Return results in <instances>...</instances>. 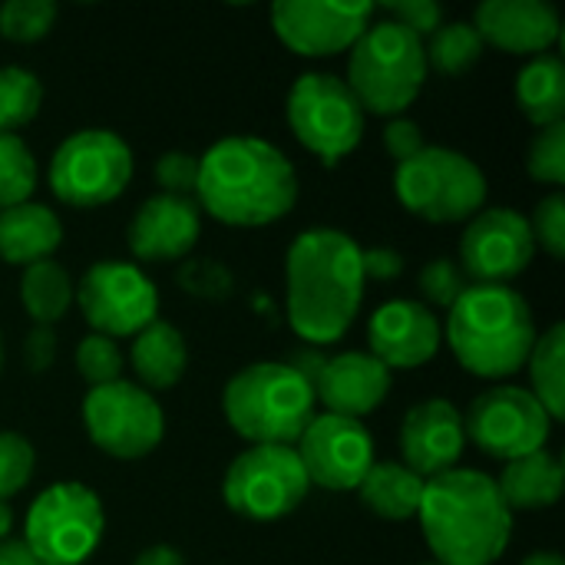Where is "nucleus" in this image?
<instances>
[{"label": "nucleus", "instance_id": "3", "mask_svg": "<svg viewBox=\"0 0 565 565\" xmlns=\"http://www.w3.org/2000/svg\"><path fill=\"white\" fill-rule=\"evenodd\" d=\"M417 520L437 565H493L513 536V513L497 480L470 467L427 480Z\"/></svg>", "mask_w": 565, "mask_h": 565}, {"label": "nucleus", "instance_id": "22", "mask_svg": "<svg viewBox=\"0 0 565 565\" xmlns=\"http://www.w3.org/2000/svg\"><path fill=\"white\" fill-rule=\"evenodd\" d=\"M473 26L483 43L520 56H540L559 40V13L546 0H487Z\"/></svg>", "mask_w": 565, "mask_h": 565}, {"label": "nucleus", "instance_id": "44", "mask_svg": "<svg viewBox=\"0 0 565 565\" xmlns=\"http://www.w3.org/2000/svg\"><path fill=\"white\" fill-rule=\"evenodd\" d=\"M364 281H394L404 271V255L394 248H361Z\"/></svg>", "mask_w": 565, "mask_h": 565}, {"label": "nucleus", "instance_id": "2", "mask_svg": "<svg viewBox=\"0 0 565 565\" xmlns=\"http://www.w3.org/2000/svg\"><path fill=\"white\" fill-rule=\"evenodd\" d=\"M199 212L235 225L262 228L285 218L298 202V172L288 156L258 136H228L199 156Z\"/></svg>", "mask_w": 565, "mask_h": 565}, {"label": "nucleus", "instance_id": "34", "mask_svg": "<svg viewBox=\"0 0 565 565\" xmlns=\"http://www.w3.org/2000/svg\"><path fill=\"white\" fill-rule=\"evenodd\" d=\"M76 371L89 387H103L113 381H122V351L113 338L86 334L76 344Z\"/></svg>", "mask_w": 565, "mask_h": 565}, {"label": "nucleus", "instance_id": "50", "mask_svg": "<svg viewBox=\"0 0 565 565\" xmlns=\"http://www.w3.org/2000/svg\"><path fill=\"white\" fill-rule=\"evenodd\" d=\"M427 565H437V563H427Z\"/></svg>", "mask_w": 565, "mask_h": 565}, {"label": "nucleus", "instance_id": "5", "mask_svg": "<svg viewBox=\"0 0 565 565\" xmlns=\"http://www.w3.org/2000/svg\"><path fill=\"white\" fill-rule=\"evenodd\" d=\"M315 407L311 384L281 361H258L235 371L222 394L225 420L252 447H295Z\"/></svg>", "mask_w": 565, "mask_h": 565}, {"label": "nucleus", "instance_id": "37", "mask_svg": "<svg viewBox=\"0 0 565 565\" xmlns=\"http://www.w3.org/2000/svg\"><path fill=\"white\" fill-rule=\"evenodd\" d=\"M424 298L437 308H454V301L467 291V275L460 271L457 262L450 258H434L420 268V278H417Z\"/></svg>", "mask_w": 565, "mask_h": 565}, {"label": "nucleus", "instance_id": "46", "mask_svg": "<svg viewBox=\"0 0 565 565\" xmlns=\"http://www.w3.org/2000/svg\"><path fill=\"white\" fill-rule=\"evenodd\" d=\"M0 565H40L33 553L23 546V540H7L0 543Z\"/></svg>", "mask_w": 565, "mask_h": 565}, {"label": "nucleus", "instance_id": "1", "mask_svg": "<svg viewBox=\"0 0 565 565\" xmlns=\"http://www.w3.org/2000/svg\"><path fill=\"white\" fill-rule=\"evenodd\" d=\"M288 324L308 344H334L364 301L361 245L338 228L301 232L285 258Z\"/></svg>", "mask_w": 565, "mask_h": 565}, {"label": "nucleus", "instance_id": "12", "mask_svg": "<svg viewBox=\"0 0 565 565\" xmlns=\"http://www.w3.org/2000/svg\"><path fill=\"white\" fill-rule=\"evenodd\" d=\"M83 427L106 457L139 460L162 444L166 414L146 387L132 381H113L89 387L83 397Z\"/></svg>", "mask_w": 565, "mask_h": 565}, {"label": "nucleus", "instance_id": "23", "mask_svg": "<svg viewBox=\"0 0 565 565\" xmlns=\"http://www.w3.org/2000/svg\"><path fill=\"white\" fill-rule=\"evenodd\" d=\"M63 245V222L43 202H23L0 212V258L10 265H33Z\"/></svg>", "mask_w": 565, "mask_h": 565}, {"label": "nucleus", "instance_id": "18", "mask_svg": "<svg viewBox=\"0 0 565 565\" xmlns=\"http://www.w3.org/2000/svg\"><path fill=\"white\" fill-rule=\"evenodd\" d=\"M397 447H401L404 467L424 480H434L454 470L467 447L460 411L444 397H427L414 404L401 420Z\"/></svg>", "mask_w": 565, "mask_h": 565}, {"label": "nucleus", "instance_id": "19", "mask_svg": "<svg viewBox=\"0 0 565 565\" xmlns=\"http://www.w3.org/2000/svg\"><path fill=\"white\" fill-rule=\"evenodd\" d=\"M440 341L444 328L420 301H387L367 321V354L377 358L387 371L424 367L437 358Z\"/></svg>", "mask_w": 565, "mask_h": 565}, {"label": "nucleus", "instance_id": "41", "mask_svg": "<svg viewBox=\"0 0 565 565\" xmlns=\"http://www.w3.org/2000/svg\"><path fill=\"white\" fill-rule=\"evenodd\" d=\"M179 281L199 298H225L232 291V271L218 262H189L182 265Z\"/></svg>", "mask_w": 565, "mask_h": 565}, {"label": "nucleus", "instance_id": "16", "mask_svg": "<svg viewBox=\"0 0 565 565\" xmlns=\"http://www.w3.org/2000/svg\"><path fill=\"white\" fill-rule=\"evenodd\" d=\"M536 242L516 209H480L460 238V271L473 285H507L530 268Z\"/></svg>", "mask_w": 565, "mask_h": 565}, {"label": "nucleus", "instance_id": "14", "mask_svg": "<svg viewBox=\"0 0 565 565\" xmlns=\"http://www.w3.org/2000/svg\"><path fill=\"white\" fill-rule=\"evenodd\" d=\"M550 430L553 417L546 414V407L526 387L516 384L483 391L480 397H473L463 417L467 440H473L487 457H497L503 463L543 450Z\"/></svg>", "mask_w": 565, "mask_h": 565}, {"label": "nucleus", "instance_id": "15", "mask_svg": "<svg viewBox=\"0 0 565 565\" xmlns=\"http://www.w3.org/2000/svg\"><path fill=\"white\" fill-rule=\"evenodd\" d=\"M311 487L348 493L358 490L374 467V440L361 420L338 414H315L295 444Z\"/></svg>", "mask_w": 565, "mask_h": 565}, {"label": "nucleus", "instance_id": "39", "mask_svg": "<svg viewBox=\"0 0 565 565\" xmlns=\"http://www.w3.org/2000/svg\"><path fill=\"white\" fill-rule=\"evenodd\" d=\"M156 182L162 195H179V199H195L199 185V156L172 149L156 159Z\"/></svg>", "mask_w": 565, "mask_h": 565}, {"label": "nucleus", "instance_id": "43", "mask_svg": "<svg viewBox=\"0 0 565 565\" xmlns=\"http://www.w3.org/2000/svg\"><path fill=\"white\" fill-rule=\"evenodd\" d=\"M23 361L33 374H43L53 367L56 361V334L53 328H43V324H33V331L23 338Z\"/></svg>", "mask_w": 565, "mask_h": 565}, {"label": "nucleus", "instance_id": "7", "mask_svg": "<svg viewBox=\"0 0 565 565\" xmlns=\"http://www.w3.org/2000/svg\"><path fill=\"white\" fill-rule=\"evenodd\" d=\"M394 192L401 205L434 225L473 218L487 202L483 169L447 146H424L414 159L397 162Z\"/></svg>", "mask_w": 565, "mask_h": 565}, {"label": "nucleus", "instance_id": "9", "mask_svg": "<svg viewBox=\"0 0 565 565\" xmlns=\"http://www.w3.org/2000/svg\"><path fill=\"white\" fill-rule=\"evenodd\" d=\"M46 179L63 205H109L132 179V149L113 129H79L56 146Z\"/></svg>", "mask_w": 565, "mask_h": 565}, {"label": "nucleus", "instance_id": "45", "mask_svg": "<svg viewBox=\"0 0 565 565\" xmlns=\"http://www.w3.org/2000/svg\"><path fill=\"white\" fill-rule=\"evenodd\" d=\"M132 565H185V559L172 546H149L132 559Z\"/></svg>", "mask_w": 565, "mask_h": 565}, {"label": "nucleus", "instance_id": "48", "mask_svg": "<svg viewBox=\"0 0 565 565\" xmlns=\"http://www.w3.org/2000/svg\"><path fill=\"white\" fill-rule=\"evenodd\" d=\"M10 530H13V510L0 500V543H7Z\"/></svg>", "mask_w": 565, "mask_h": 565}, {"label": "nucleus", "instance_id": "20", "mask_svg": "<svg viewBox=\"0 0 565 565\" xmlns=\"http://www.w3.org/2000/svg\"><path fill=\"white\" fill-rule=\"evenodd\" d=\"M391 384V371L377 358H371L367 351H344L324 358L321 371L311 381V391L324 414L361 420L387 401Z\"/></svg>", "mask_w": 565, "mask_h": 565}, {"label": "nucleus", "instance_id": "27", "mask_svg": "<svg viewBox=\"0 0 565 565\" xmlns=\"http://www.w3.org/2000/svg\"><path fill=\"white\" fill-rule=\"evenodd\" d=\"M424 487L427 480L417 477L414 470H407L404 463H374L367 470V477L361 480L358 493H361V503L377 513L381 520H414L417 510H420V500H424Z\"/></svg>", "mask_w": 565, "mask_h": 565}, {"label": "nucleus", "instance_id": "17", "mask_svg": "<svg viewBox=\"0 0 565 565\" xmlns=\"http://www.w3.org/2000/svg\"><path fill=\"white\" fill-rule=\"evenodd\" d=\"M374 17H377L374 3H328V0L271 3V26L278 40L298 56L348 53Z\"/></svg>", "mask_w": 565, "mask_h": 565}, {"label": "nucleus", "instance_id": "24", "mask_svg": "<svg viewBox=\"0 0 565 565\" xmlns=\"http://www.w3.org/2000/svg\"><path fill=\"white\" fill-rule=\"evenodd\" d=\"M565 470L563 463L546 454V450H536V454H526L520 460H510L497 480V493L500 500L507 503L510 513L516 510H550L559 503L563 497Z\"/></svg>", "mask_w": 565, "mask_h": 565}, {"label": "nucleus", "instance_id": "49", "mask_svg": "<svg viewBox=\"0 0 565 565\" xmlns=\"http://www.w3.org/2000/svg\"><path fill=\"white\" fill-rule=\"evenodd\" d=\"M0 364H3V344H0Z\"/></svg>", "mask_w": 565, "mask_h": 565}, {"label": "nucleus", "instance_id": "13", "mask_svg": "<svg viewBox=\"0 0 565 565\" xmlns=\"http://www.w3.org/2000/svg\"><path fill=\"white\" fill-rule=\"evenodd\" d=\"M93 334L136 338L159 318V291L152 278L129 262H96L73 288Z\"/></svg>", "mask_w": 565, "mask_h": 565}, {"label": "nucleus", "instance_id": "4", "mask_svg": "<svg viewBox=\"0 0 565 565\" xmlns=\"http://www.w3.org/2000/svg\"><path fill=\"white\" fill-rule=\"evenodd\" d=\"M447 344L473 377L503 381L526 367L536 344V321L510 285H467L447 315Z\"/></svg>", "mask_w": 565, "mask_h": 565}, {"label": "nucleus", "instance_id": "31", "mask_svg": "<svg viewBox=\"0 0 565 565\" xmlns=\"http://www.w3.org/2000/svg\"><path fill=\"white\" fill-rule=\"evenodd\" d=\"M43 83L23 66H0V132H17L36 119Z\"/></svg>", "mask_w": 565, "mask_h": 565}, {"label": "nucleus", "instance_id": "11", "mask_svg": "<svg viewBox=\"0 0 565 565\" xmlns=\"http://www.w3.org/2000/svg\"><path fill=\"white\" fill-rule=\"evenodd\" d=\"M311 483L295 447H248L242 450L222 483V497L232 513L271 523L295 513Z\"/></svg>", "mask_w": 565, "mask_h": 565}, {"label": "nucleus", "instance_id": "35", "mask_svg": "<svg viewBox=\"0 0 565 565\" xmlns=\"http://www.w3.org/2000/svg\"><path fill=\"white\" fill-rule=\"evenodd\" d=\"M33 467H36V454L30 440L13 430H0V500L3 503L30 483Z\"/></svg>", "mask_w": 565, "mask_h": 565}, {"label": "nucleus", "instance_id": "47", "mask_svg": "<svg viewBox=\"0 0 565 565\" xmlns=\"http://www.w3.org/2000/svg\"><path fill=\"white\" fill-rule=\"evenodd\" d=\"M523 565H565L563 556L559 553H553V550H540V553H530Z\"/></svg>", "mask_w": 565, "mask_h": 565}, {"label": "nucleus", "instance_id": "26", "mask_svg": "<svg viewBox=\"0 0 565 565\" xmlns=\"http://www.w3.org/2000/svg\"><path fill=\"white\" fill-rule=\"evenodd\" d=\"M516 103L536 129L565 122V63L556 53H540L520 70Z\"/></svg>", "mask_w": 565, "mask_h": 565}, {"label": "nucleus", "instance_id": "10", "mask_svg": "<svg viewBox=\"0 0 565 565\" xmlns=\"http://www.w3.org/2000/svg\"><path fill=\"white\" fill-rule=\"evenodd\" d=\"M288 126L308 152L338 166L364 139V109L341 76L301 73L288 93Z\"/></svg>", "mask_w": 565, "mask_h": 565}, {"label": "nucleus", "instance_id": "8", "mask_svg": "<svg viewBox=\"0 0 565 565\" xmlns=\"http://www.w3.org/2000/svg\"><path fill=\"white\" fill-rule=\"evenodd\" d=\"M103 526V503L89 487L53 483L26 510L23 546L40 565H79L96 553Z\"/></svg>", "mask_w": 565, "mask_h": 565}, {"label": "nucleus", "instance_id": "21", "mask_svg": "<svg viewBox=\"0 0 565 565\" xmlns=\"http://www.w3.org/2000/svg\"><path fill=\"white\" fill-rule=\"evenodd\" d=\"M199 232H202V212L195 199L159 192L136 209L126 228V242L139 262H179L195 248Z\"/></svg>", "mask_w": 565, "mask_h": 565}, {"label": "nucleus", "instance_id": "40", "mask_svg": "<svg viewBox=\"0 0 565 565\" xmlns=\"http://www.w3.org/2000/svg\"><path fill=\"white\" fill-rule=\"evenodd\" d=\"M384 13L387 20L407 26L420 40H427L444 23V7L437 0H394V3H384Z\"/></svg>", "mask_w": 565, "mask_h": 565}, {"label": "nucleus", "instance_id": "25", "mask_svg": "<svg viewBox=\"0 0 565 565\" xmlns=\"http://www.w3.org/2000/svg\"><path fill=\"white\" fill-rule=\"evenodd\" d=\"M129 361H132V371L139 377V387L169 391L182 381V374L189 367V348H185V338L175 324L156 318L149 328H142L132 338Z\"/></svg>", "mask_w": 565, "mask_h": 565}, {"label": "nucleus", "instance_id": "38", "mask_svg": "<svg viewBox=\"0 0 565 565\" xmlns=\"http://www.w3.org/2000/svg\"><path fill=\"white\" fill-rule=\"evenodd\" d=\"M530 232L536 248H543L553 258L565 255V199L563 192H553L546 199L536 202L533 218H530Z\"/></svg>", "mask_w": 565, "mask_h": 565}, {"label": "nucleus", "instance_id": "33", "mask_svg": "<svg viewBox=\"0 0 565 565\" xmlns=\"http://www.w3.org/2000/svg\"><path fill=\"white\" fill-rule=\"evenodd\" d=\"M56 20L53 0H7L0 7V36L13 43H33L50 33Z\"/></svg>", "mask_w": 565, "mask_h": 565}, {"label": "nucleus", "instance_id": "32", "mask_svg": "<svg viewBox=\"0 0 565 565\" xmlns=\"http://www.w3.org/2000/svg\"><path fill=\"white\" fill-rule=\"evenodd\" d=\"M36 189V159L17 132H0V212L30 202Z\"/></svg>", "mask_w": 565, "mask_h": 565}, {"label": "nucleus", "instance_id": "29", "mask_svg": "<svg viewBox=\"0 0 565 565\" xmlns=\"http://www.w3.org/2000/svg\"><path fill=\"white\" fill-rule=\"evenodd\" d=\"M20 301L33 318V324L53 328L73 305V281L66 268L53 258L26 265L20 278Z\"/></svg>", "mask_w": 565, "mask_h": 565}, {"label": "nucleus", "instance_id": "28", "mask_svg": "<svg viewBox=\"0 0 565 565\" xmlns=\"http://www.w3.org/2000/svg\"><path fill=\"white\" fill-rule=\"evenodd\" d=\"M530 394L546 407V414L563 420L565 414V324L556 321L546 334H536V344L526 358Z\"/></svg>", "mask_w": 565, "mask_h": 565}, {"label": "nucleus", "instance_id": "42", "mask_svg": "<svg viewBox=\"0 0 565 565\" xmlns=\"http://www.w3.org/2000/svg\"><path fill=\"white\" fill-rule=\"evenodd\" d=\"M384 146H387V152H391L397 162H407V159H414L427 142H424V132H420V126H417L414 119L394 116V119L387 122V129H384Z\"/></svg>", "mask_w": 565, "mask_h": 565}, {"label": "nucleus", "instance_id": "30", "mask_svg": "<svg viewBox=\"0 0 565 565\" xmlns=\"http://www.w3.org/2000/svg\"><path fill=\"white\" fill-rule=\"evenodd\" d=\"M483 40L477 33L473 23L467 20H450V23H440L427 40H424V56H427V70H437V73H447V76H457V73H467L480 56H483Z\"/></svg>", "mask_w": 565, "mask_h": 565}, {"label": "nucleus", "instance_id": "36", "mask_svg": "<svg viewBox=\"0 0 565 565\" xmlns=\"http://www.w3.org/2000/svg\"><path fill=\"white\" fill-rule=\"evenodd\" d=\"M526 169L536 182L546 185H563L565 182V122L546 126L536 132V139L530 142V156H526Z\"/></svg>", "mask_w": 565, "mask_h": 565}, {"label": "nucleus", "instance_id": "6", "mask_svg": "<svg viewBox=\"0 0 565 565\" xmlns=\"http://www.w3.org/2000/svg\"><path fill=\"white\" fill-rule=\"evenodd\" d=\"M424 40L381 17L371 20L348 56V89L364 113L404 116L427 79Z\"/></svg>", "mask_w": 565, "mask_h": 565}]
</instances>
